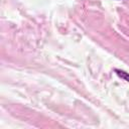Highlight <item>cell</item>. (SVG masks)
Segmentation results:
<instances>
[{
    "mask_svg": "<svg viewBox=\"0 0 129 129\" xmlns=\"http://www.w3.org/2000/svg\"><path fill=\"white\" fill-rule=\"evenodd\" d=\"M115 73H116L121 79H123L124 81H126V82L129 83V74H128V73H126V72H124V71H122V70H118V69L115 70Z\"/></svg>",
    "mask_w": 129,
    "mask_h": 129,
    "instance_id": "obj_1",
    "label": "cell"
}]
</instances>
